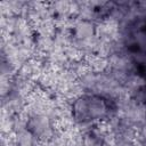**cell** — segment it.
Segmentation results:
<instances>
[{"instance_id": "cell-2", "label": "cell", "mask_w": 146, "mask_h": 146, "mask_svg": "<svg viewBox=\"0 0 146 146\" xmlns=\"http://www.w3.org/2000/svg\"><path fill=\"white\" fill-rule=\"evenodd\" d=\"M144 107H145V116H146V103H145V106Z\"/></svg>"}, {"instance_id": "cell-1", "label": "cell", "mask_w": 146, "mask_h": 146, "mask_svg": "<svg viewBox=\"0 0 146 146\" xmlns=\"http://www.w3.org/2000/svg\"><path fill=\"white\" fill-rule=\"evenodd\" d=\"M115 112V105L112 98L84 92L79 94L71 104V117L72 120L82 125L87 124H100L108 120Z\"/></svg>"}]
</instances>
